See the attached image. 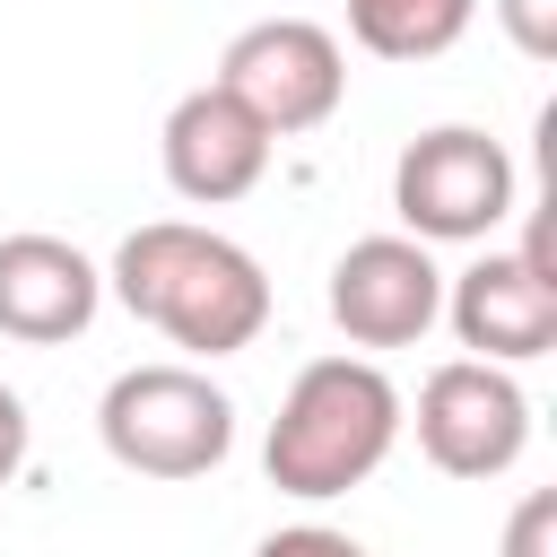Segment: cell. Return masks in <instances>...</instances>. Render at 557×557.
I'll use <instances>...</instances> for the list:
<instances>
[{"instance_id": "1", "label": "cell", "mask_w": 557, "mask_h": 557, "mask_svg": "<svg viewBox=\"0 0 557 557\" xmlns=\"http://www.w3.org/2000/svg\"><path fill=\"white\" fill-rule=\"evenodd\" d=\"M113 287L139 322H157L183 348H244L270 322V278L252 270V252H235L209 226H139L113 252Z\"/></svg>"}, {"instance_id": "2", "label": "cell", "mask_w": 557, "mask_h": 557, "mask_svg": "<svg viewBox=\"0 0 557 557\" xmlns=\"http://www.w3.org/2000/svg\"><path fill=\"white\" fill-rule=\"evenodd\" d=\"M392 426H400V400L374 366H348V357H322L296 374L287 409L270 418V479L287 496H339L357 487L383 453H392Z\"/></svg>"}, {"instance_id": "3", "label": "cell", "mask_w": 557, "mask_h": 557, "mask_svg": "<svg viewBox=\"0 0 557 557\" xmlns=\"http://www.w3.org/2000/svg\"><path fill=\"white\" fill-rule=\"evenodd\" d=\"M235 409L191 366H139L104 392V453L139 479H200L226 461Z\"/></svg>"}, {"instance_id": "4", "label": "cell", "mask_w": 557, "mask_h": 557, "mask_svg": "<svg viewBox=\"0 0 557 557\" xmlns=\"http://www.w3.org/2000/svg\"><path fill=\"white\" fill-rule=\"evenodd\" d=\"M218 87L235 104H252L261 131H313L331 104H339V44L305 17H270V26H244L218 61Z\"/></svg>"}, {"instance_id": "5", "label": "cell", "mask_w": 557, "mask_h": 557, "mask_svg": "<svg viewBox=\"0 0 557 557\" xmlns=\"http://www.w3.org/2000/svg\"><path fill=\"white\" fill-rule=\"evenodd\" d=\"M392 200L418 235H487L513 209V165L479 131H426V139H409Z\"/></svg>"}, {"instance_id": "6", "label": "cell", "mask_w": 557, "mask_h": 557, "mask_svg": "<svg viewBox=\"0 0 557 557\" xmlns=\"http://www.w3.org/2000/svg\"><path fill=\"white\" fill-rule=\"evenodd\" d=\"M531 418H522V392L496 374V366H435L426 392H418V444L435 470L453 479H496L513 453H522Z\"/></svg>"}, {"instance_id": "7", "label": "cell", "mask_w": 557, "mask_h": 557, "mask_svg": "<svg viewBox=\"0 0 557 557\" xmlns=\"http://www.w3.org/2000/svg\"><path fill=\"white\" fill-rule=\"evenodd\" d=\"M435 296H444L435 261H426L418 244H400V235H366V244H348L339 270H331V322H339L357 348H400V339H418V331L435 322Z\"/></svg>"}, {"instance_id": "8", "label": "cell", "mask_w": 557, "mask_h": 557, "mask_svg": "<svg viewBox=\"0 0 557 557\" xmlns=\"http://www.w3.org/2000/svg\"><path fill=\"white\" fill-rule=\"evenodd\" d=\"M261 165H270V131L252 122V104H235L226 87H200V96L174 104L165 174H174L183 200H235V191L261 183Z\"/></svg>"}, {"instance_id": "9", "label": "cell", "mask_w": 557, "mask_h": 557, "mask_svg": "<svg viewBox=\"0 0 557 557\" xmlns=\"http://www.w3.org/2000/svg\"><path fill=\"white\" fill-rule=\"evenodd\" d=\"M87 313H96L87 252H70L61 235H9L0 244V331L9 339L52 348V339L87 331Z\"/></svg>"}, {"instance_id": "10", "label": "cell", "mask_w": 557, "mask_h": 557, "mask_svg": "<svg viewBox=\"0 0 557 557\" xmlns=\"http://www.w3.org/2000/svg\"><path fill=\"white\" fill-rule=\"evenodd\" d=\"M453 322H461V348L540 357V348L557 339V278L531 270V261H479V270L453 287Z\"/></svg>"}, {"instance_id": "11", "label": "cell", "mask_w": 557, "mask_h": 557, "mask_svg": "<svg viewBox=\"0 0 557 557\" xmlns=\"http://www.w3.org/2000/svg\"><path fill=\"white\" fill-rule=\"evenodd\" d=\"M348 26L383 61H426L470 26V0H348Z\"/></svg>"}, {"instance_id": "12", "label": "cell", "mask_w": 557, "mask_h": 557, "mask_svg": "<svg viewBox=\"0 0 557 557\" xmlns=\"http://www.w3.org/2000/svg\"><path fill=\"white\" fill-rule=\"evenodd\" d=\"M505 26H513V44H522L531 61L557 52V0H505Z\"/></svg>"}, {"instance_id": "13", "label": "cell", "mask_w": 557, "mask_h": 557, "mask_svg": "<svg viewBox=\"0 0 557 557\" xmlns=\"http://www.w3.org/2000/svg\"><path fill=\"white\" fill-rule=\"evenodd\" d=\"M252 557H366V548L339 540V531H313V522H305V531H270Z\"/></svg>"}, {"instance_id": "14", "label": "cell", "mask_w": 557, "mask_h": 557, "mask_svg": "<svg viewBox=\"0 0 557 557\" xmlns=\"http://www.w3.org/2000/svg\"><path fill=\"white\" fill-rule=\"evenodd\" d=\"M548 522H557V496H531V505L513 513V540H505V557H548Z\"/></svg>"}, {"instance_id": "15", "label": "cell", "mask_w": 557, "mask_h": 557, "mask_svg": "<svg viewBox=\"0 0 557 557\" xmlns=\"http://www.w3.org/2000/svg\"><path fill=\"white\" fill-rule=\"evenodd\" d=\"M17 461H26V409H17V392H0V487Z\"/></svg>"}]
</instances>
